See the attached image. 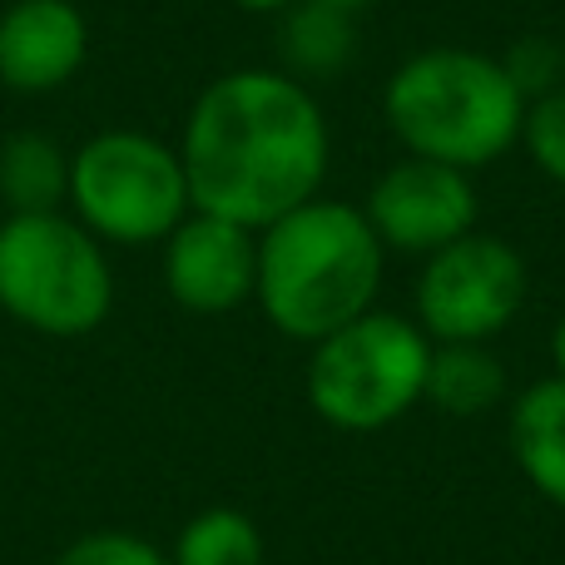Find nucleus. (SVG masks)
I'll use <instances>...</instances> for the list:
<instances>
[{
	"label": "nucleus",
	"mask_w": 565,
	"mask_h": 565,
	"mask_svg": "<svg viewBox=\"0 0 565 565\" xmlns=\"http://www.w3.org/2000/svg\"><path fill=\"white\" fill-rule=\"evenodd\" d=\"M174 149L199 214L264 234L322 194L332 129L318 95L278 65L228 70L199 89Z\"/></svg>",
	"instance_id": "f257e3e1"
},
{
	"label": "nucleus",
	"mask_w": 565,
	"mask_h": 565,
	"mask_svg": "<svg viewBox=\"0 0 565 565\" xmlns=\"http://www.w3.org/2000/svg\"><path fill=\"white\" fill-rule=\"evenodd\" d=\"M387 248L377 244L362 204L308 199L258 234L254 302L292 342H322L377 308Z\"/></svg>",
	"instance_id": "f03ea898"
},
{
	"label": "nucleus",
	"mask_w": 565,
	"mask_h": 565,
	"mask_svg": "<svg viewBox=\"0 0 565 565\" xmlns=\"http://www.w3.org/2000/svg\"><path fill=\"white\" fill-rule=\"evenodd\" d=\"M521 85L501 55L467 45H431L402 60L382 89L387 129L407 154L437 159L461 174L497 164L521 145L526 125Z\"/></svg>",
	"instance_id": "7ed1b4c3"
},
{
	"label": "nucleus",
	"mask_w": 565,
	"mask_h": 565,
	"mask_svg": "<svg viewBox=\"0 0 565 565\" xmlns=\"http://www.w3.org/2000/svg\"><path fill=\"white\" fill-rule=\"evenodd\" d=\"M0 312L40 338H85L115 312L109 248L70 209L0 218Z\"/></svg>",
	"instance_id": "20e7f679"
},
{
	"label": "nucleus",
	"mask_w": 565,
	"mask_h": 565,
	"mask_svg": "<svg viewBox=\"0 0 565 565\" xmlns=\"http://www.w3.org/2000/svg\"><path fill=\"white\" fill-rule=\"evenodd\" d=\"M65 209L105 248H149L194 214V199L174 145L145 129H99L70 149Z\"/></svg>",
	"instance_id": "39448f33"
},
{
	"label": "nucleus",
	"mask_w": 565,
	"mask_h": 565,
	"mask_svg": "<svg viewBox=\"0 0 565 565\" xmlns=\"http://www.w3.org/2000/svg\"><path fill=\"white\" fill-rule=\"evenodd\" d=\"M431 338L402 312H362L312 342L308 402L338 431H382L427 397Z\"/></svg>",
	"instance_id": "423d86ee"
},
{
	"label": "nucleus",
	"mask_w": 565,
	"mask_h": 565,
	"mask_svg": "<svg viewBox=\"0 0 565 565\" xmlns=\"http://www.w3.org/2000/svg\"><path fill=\"white\" fill-rule=\"evenodd\" d=\"M531 292V268L516 244L497 234H467L441 254L422 258L417 328L431 342H491L521 318Z\"/></svg>",
	"instance_id": "0eeeda50"
},
{
	"label": "nucleus",
	"mask_w": 565,
	"mask_h": 565,
	"mask_svg": "<svg viewBox=\"0 0 565 565\" xmlns=\"http://www.w3.org/2000/svg\"><path fill=\"white\" fill-rule=\"evenodd\" d=\"M362 214H367L372 234L387 254L431 258L457 238L477 234L481 199L471 174L437 164V159L402 154L397 164H387L377 174Z\"/></svg>",
	"instance_id": "6e6552de"
},
{
	"label": "nucleus",
	"mask_w": 565,
	"mask_h": 565,
	"mask_svg": "<svg viewBox=\"0 0 565 565\" xmlns=\"http://www.w3.org/2000/svg\"><path fill=\"white\" fill-rule=\"evenodd\" d=\"M164 288L184 312L224 318L254 302L258 282V234L214 214H189L164 238Z\"/></svg>",
	"instance_id": "1a4fd4ad"
},
{
	"label": "nucleus",
	"mask_w": 565,
	"mask_h": 565,
	"mask_svg": "<svg viewBox=\"0 0 565 565\" xmlns=\"http://www.w3.org/2000/svg\"><path fill=\"white\" fill-rule=\"evenodd\" d=\"M89 20L75 0H10L0 10V85L55 95L85 70Z\"/></svg>",
	"instance_id": "9d476101"
},
{
	"label": "nucleus",
	"mask_w": 565,
	"mask_h": 565,
	"mask_svg": "<svg viewBox=\"0 0 565 565\" xmlns=\"http://www.w3.org/2000/svg\"><path fill=\"white\" fill-rule=\"evenodd\" d=\"M511 457L536 497L565 511V382L541 377L511 402Z\"/></svg>",
	"instance_id": "9b49d317"
},
{
	"label": "nucleus",
	"mask_w": 565,
	"mask_h": 565,
	"mask_svg": "<svg viewBox=\"0 0 565 565\" xmlns=\"http://www.w3.org/2000/svg\"><path fill=\"white\" fill-rule=\"evenodd\" d=\"M358 55V15L328 0H292L278 15V70L298 85L338 79Z\"/></svg>",
	"instance_id": "f8f14e48"
},
{
	"label": "nucleus",
	"mask_w": 565,
	"mask_h": 565,
	"mask_svg": "<svg viewBox=\"0 0 565 565\" xmlns=\"http://www.w3.org/2000/svg\"><path fill=\"white\" fill-rule=\"evenodd\" d=\"M70 199V149L45 129H20L0 145L6 214H55Z\"/></svg>",
	"instance_id": "ddd939ff"
},
{
	"label": "nucleus",
	"mask_w": 565,
	"mask_h": 565,
	"mask_svg": "<svg viewBox=\"0 0 565 565\" xmlns=\"http://www.w3.org/2000/svg\"><path fill=\"white\" fill-rule=\"evenodd\" d=\"M507 397V367L491 342H431L427 397L447 417H481Z\"/></svg>",
	"instance_id": "4468645a"
},
{
	"label": "nucleus",
	"mask_w": 565,
	"mask_h": 565,
	"mask_svg": "<svg viewBox=\"0 0 565 565\" xmlns=\"http://www.w3.org/2000/svg\"><path fill=\"white\" fill-rule=\"evenodd\" d=\"M169 565H264V531L234 507H209L184 521Z\"/></svg>",
	"instance_id": "2eb2a0df"
},
{
	"label": "nucleus",
	"mask_w": 565,
	"mask_h": 565,
	"mask_svg": "<svg viewBox=\"0 0 565 565\" xmlns=\"http://www.w3.org/2000/svg\"><path fill=\"white\" fill-rule=\"evenodd\" d=\"M521 145H526L531 164H536L541 174L551 179V184L565 189V85L526 105Z\"/></svg>",
	"instance_id": "dca6fc26"
},
{
	"label": "nucleus",
	"mask_w": 565,
	"mask_h": 565,
	"mask_svg": "<svg viewBox=\"0 0 565 565\" xmlns=\"http://www.w3.org/2000/svg\"><path fill=\"white\" fill-rule=\"evenodd\" d=\"M55 565H169V551H159L139 531L99 526V531H85L79 541H70Z\"/></svg>",
	"instance_id": "f3484780"
},
{
	"label": "nucleus",
	"mask_w": 565,
	"mask_h": 565,
	"mask_svg": "<svg viewBox=\"0 0 565 565\" xmlns=\"http://www.w3.org/2000/svg\"><path fill=\"white\" fill-rule=\"evenodd\" d=\"M501 65L511 70V79L521 85V95L526 99H541L551 95V89L565 85V50L551 45V40H526V45H516L511 55H501Z\"/></svg>",
	"instance_id": "a211bd4d"
},
{
	"label": "nucleus",
	"mask_w": 565,
	"mask_h": 565,
	"mask_svg": "<svg viewBox=\"0 0 565 565\" xmlns=\"http://www.w3.org/2000/svg\"><path fill=\"white\" fill-rule=\"evenodd\" d=\"M551 377L565 382V312L556 318V328H551Z\"/></svg>",
	"instance_id": "6ab92c4d"
},
{
	"label": "nucleus",
	"mask_w": 565,
	"mask_h": 565,
	"mask_svg": "<svg viewBox=\"0 0 565 565\" xmlns=\"http://www.w3.org/2000/svg\"><path fill=\"white\" fill-rule=\"evenodd\" d=\"M224 6L244 10V15H282V10H288L292 0H224Z\"/></svg>",
	"instance_id": "aec40b11"
},
{
	"label": "nucleus",
	"mask_w": 565,
	"mask_h": 565,
	"mask_svg": "<svg viewBox=\"0 0 565 565\" xmlns=\"http://www.w3.org/2000/svg\"><path fill=\"white\" fill-rule=\"evenodd\" d=\"M328 6H342V10H352V15H358V10H367V6H382V0H328Z\"/></svg>",
	"instance_id": "412c9836"
}]
</instances>
